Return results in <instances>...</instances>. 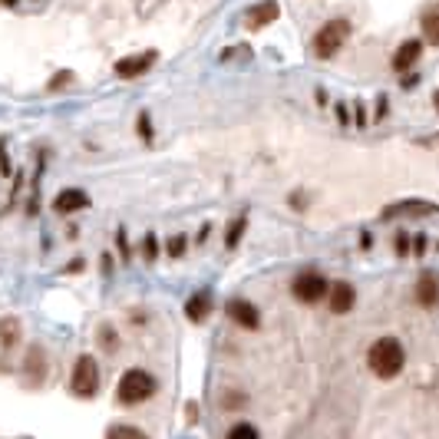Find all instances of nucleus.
Listing matches in <instances>:
<instances>
[{
	"label": "nucleus",
	"mask_w": 439,
	"mask_h": 439,
	"mask_svg": "<svg viewBox=\"0 0 439 439\" xmlns=\"http://www.w3.org/2000/svg\"><path fill=\"white\" fill-rule=\"evenodd\" d=\"M367 363H370V370L383 380H390L396 373L403 370V363H406V353H403V344L396 337H380L377 344L370 347L367 353Z\"/></svg>",
	"instance_id": "obj_1"
},
{
	"label": "nucleus",
	"mask_w": 439,
	"mask_h": 439,
	"mask_svg": "<svg viewBox=\"0 0 439 439\" xmlns=\"http://www.w3.org/2000/svg\"><path fill=\"white\" fill-rule=\"evenodd\" d=\"M155 393V377L145 370H126L123 380H119V403L126 406H135V403H145Z\"/></svg>",
	"instance_id": "obj_2"
},
{
	"label": "nucleus",
	"mask_w": 439,
	"mask_h": 439,
	"mask_svg": "<svg viewBox=\"0 0 439 439\" xmlns=\"http://www.w3.org/2000/svg\"><path fill=\"white\" fill-rule=\"evenodd\" d=\"M70 387H73V393L83 396V400L96 396V390H99V367H96V357L83 353V357L73 363V380H70Z\"/></svg>",
	"instance_id": "obj_3"
},
{
	"label": "nucleus",
	"mask_w": 439,
	"mask_h": 439,
	"mask_svg": "<svg viewBox=\"0 0 439 439\" xmlns=\"http://www.w3.org/2000/svg\"><path fill=\"white\" fill-rule=\"evenodd\" d=\"M347 37H350V23L347 20H330V23H324V27L317 30L314 53L317 57H334L337 50L347 43Z\"/></svg>",
	"instance_id": "obj_4"
},
{
	"label": "nucleus",
	"mask_w": 439,
	"mask_h": 439,
	"mask_svg": "<svg viewBox=\"0 0 439 439\" xmlns=\"http://www.w3.org/2000/svg\"><path fill=\"white\" fill-rule=\"evenodd\" d=\"M294 297L297 301H304V304H317L321 297L327 294V281L317 271H304V274H297L294 277Z\"/></svg>",
	"instance_id": "obj_5"
},
{
	"label": "nucleus",
	"mask_w": 439,
	"mask_h": 439,
	"mask_svg": "<svg viewBox=\"0 0 439 439\" xmlns=\"http://www.w3.org/2000/svg\"><path fill=\"white\" fill-rule=\"evenodd\" d=\"M155 60H159V53H155V50H145V53H139V57H123L119 63H116V77H123V79L143 77Z\"/></svg>",
	"instance_id": "obj_6"
},
{
	"label": "nucleus",
	"mask_w": 439,
	"mask_h": 439,
	"mask_svg": "<svg viewBox=\"0 0 439 439\" xmlns=\"http://www.w3.org/2000/svg\"><path fill=\"white\" fill-rule=\"evenodd\" d=\"M353 301H357V294H353V287L347 281H337L334 287H327V307H330V314L353 311Z\"/></svg>",
	"instance_id": "obj_7"
},
{
	"label": "nucleus",
	"mask_w": 439,
	"mask_h": 439,
	"mask_svg": "<svg viewBox=\"0 0 439 439\" xmlns=\"http://www.w3.org/2000/svg\"><path fill=\"white\" fill-rule=\"evenodd\" d=\"M228 317H231V321H235L238 327H248V330H258V324H261L258 307L248 304V301H241V297L228 301Z\"/></svg>",
	"instance_id": "obj_8"
},
{
	"label": "nucleus",
	"mask_w": 439,
	"mask_h": 439,
	"mask_svg": "<svg viewBox=\"0 0 439 439\" xmlns=\"http://www.w3.org/2000/svg\"><path fill=\"white\" fill-rule=\"evenodd\" d=\"M53 209L60 211V215H73V211H83L89 209V195L83 189H63L53 199Z\"/></svg>",
	"instance_id": "obj_9"
},
{
	"label": "nucleus",
	"mask_w": 439,
	"mask_h": 439,
	"mask_svg": "<svg viewBox=\"0 0 439 439\" xmlns=\"http://www.w3.org/2000/svg\"><path fill=\"white\" fill-rule=\"evenodd\" d=\"M23 367H27V383L30 387H40V383H43V377H47V350H43V347L40 344H33L27 350V363H23Z\"/></svg>",
	"instance_id": "obj_10"
},
{
	"label": "nucleus",
	"mask_w": 439,
	"mask_h": 439,
	"mask_svg": "<svg viewBox=\"0 0 439 439\" xmlns=\"http://www.w3.org/2000/svg\"><path fill=\"white\" fill-rule=\"evenodd\" d=\"M277 13H281V7H277L274 0H261V4H255V7L245 13V23H248L251 30H261V27H267V23H274Z\"/></svg>",
	"instance_id": "obj_11"
},
{
	"label": "nucleus",
	"mask_w": 439,
	"mask_h": 439,
	"mask_svg": "<svg viewBox=\"0 0 439 439\" xmlns=\"http://www.w3.org/2000/svg\"><path fill=\"white\" fill-rule=\"evenodd\" d=\"M439 205H433V201H396V205H390V209L383 211L380 218L383 221H393V218H403V215H430V211H436Z\"/></svg>",
	"instance_id": "obj_12"
},
{
	"label": "nucleus",
	"mask_w": 439,
	"mask_h": 439,
	"mask_svg": "<svg viewBox=\"0 0 439 439\" xmlns=\"http://www.w3.org/2000/svg\"><path fill=\"white\" fill-rule=\"evenodd\" d=\"M420 53H423L420 40H406V43H400V47H396V53H393V70H396V73H406V70L420 60Z\"/></svg>",
	"instance_id": "obj_13"
},
{
	"label": "nucleus",
	"mask_w": 439,
	"mask_h": 439,
	"mask_svg": "<svg viewBox=\"0 0 439 439\" xmlns=\"http://www.w3.org/2000/svg\"><path fill=\"white\" fill-rule=\"evenodd\" d=\"M416 301H420L423 307H436L439 304V277L436 274H426L420 277V284H416Z\"/></svg>",
	"instance_id": "obj_14"
},
{
	"label": "nucleus",
	"mask_w": 439,
	"mask_h": 439,
	"mask_svg": "<svg viewBox=\"0 0 439 439\" xmlns=\"http://www.w3.org/2000/svg\"><path fill=\"white\" fill-rule=\"evenodd\" d=\"M209 311H211V294L209 291H199V294H191L189 297V304H185V314H189V321H205L209 317Z\"/></svg>",
	"instance_id": "obj_15"
},
{
	"label": "nucleus",
	"mask_w": 439,
	"mask_h": 439,
	"mask_svg": "<svg viewBox=\"0 0 439 439\" xmlns=\"http://www.w3.org/2000/svg\"><path fill=\"white\" fill-rule=\"evenodd\" d=\"M20 340V321L17 317H0V347H13Z\"/></svg>",
	"instance_id": "obj_16"
},
{
	"label": "nucleus",
	"mask_w": 439,
	"mask_h": 439,
	"mask_svg": "<svg viewBox=\"0 0 439 439\" xmlns=\"http://www.w3.org/2000/svg\"><path fill=\"white\" fill-rule=\"evenodd\" d=\"M423 37L430 40L433 47H439V7H430L426 13H423Z\"/></svg>",
	"instance_id": "obj_17"
},
{
	"label": "nucleus",
	"mask_w": 439,
	"mask_h": 439,
	"mask_svg": "<svg viewBox=\"0 0 439 439\" xmlns=\"http://www.w3.org/2000/svg\"><path fill=\"white\" fill-rule=\"evenodd\" d=\"M106 439H149V436H145L143 430H135V426H126V423H116V426H109Z\"/></svg>",
	"instance_id": "obj_18"
},
{
	"label": "nucleus",
	"mask_w": 439,
	"mask_h": 439,
	"mask_svg": "<svg viewBox=\"0 0 439 439\" xmlns=\"http://www.w3.org/2000/svg\"><path fill=\"white\" fill-rule=\"evenodd\" d=\"M245 225H248V221H245V218H235V221H231L228 238H225V245H228V248H235V245H238V241H241V231H245Z\"/></svg>",
	"instance_id": "obj_19"
},
{
	"label": "nucleus",
	"mask_w": 439,
	"mask_h": 439,
	"mask_svg": "<svg viewBox=\"0 0 439 439\" xmlns=\"http://www.w3.org/2000/svg\"><path fill=\"white\" fill-rule=\"evenodd\" d=\"M228 439H258V430L248 426V423H238V426H231Z\"/></svg>",
	"instance_id": "obj_20"
},
{
	"label": "nucleus",
	"mask_w": 439,
	"mask_h": 439,
	"mask_svg": "<svg viewBox=\"0 0 439 439\" xmlns=\"http://www.w3.org/2000/svg\"><path fill=\"white\" fill-rule=\"evenodd\" d=\"M99 344L109 347V350H116V330L113 327H99Z\"/></svg>",
	"instance_id": "obj_21"
},
{
	"label": "nucleus",
	"mask_w": 439,
	"mask_h": 439,
	"mask_svg": "<svg viewBox=\"0 0 439 439\" xmlns=\"http://www.w3.org/2000/svg\"><path fill=\"white\" fill-rule=\"evenodd\" d=\"M143 251H145V261H155V255H159V245H155V235H145Z\"/></svg>",
	"instance_id": "obj_22"
},
{
	"label": "nucleus",
	"mask_w": 439,
	"mask_h": 439,
	"mask_svg": "<svg viewBox=\"0 0 439 439\" xmlns=\"http://www.w3.org/2000/svg\"><path fill=\"white\" fill-rule=\"evenodd\" d=\"M182 251H185V238L175 235V238L169 241V258H182Z\"/></svg>",
	"instance_id": "obj_23"
},
{
	"label": "nucleus",
	"mask_w": 439,
	"mask_h": 439,
	"mask_svg": "<svg viewBox=\"0 0 439 439\" xmlns=\"http://www.w3.org/2000/svg\"><path fill=\"white\" fill-rule=\"evenodd\" d=\"M139 135H143L145 143H152V126H149V116H139Z\"/></svg>",
	"instance_id": "obj_24"
},
{
	"label": "nucleus",
	"mask_w": 439,
	"mask_h": 439,
	"mask_svg": "<svg viewBox=\"0 0 439 439\" xmlns=\"http://www.w3.org/2000/svg\"><path fill=\"white\" fill-rule=\"evenodd\" d=\"M396 255H400V258L410 255V238H406V235H396Z\"/></svg>",
	"instance_id": "obj_25"
},
{
	"label": "nucleus",
	"mask_w": 439,
	"mask_h": 439,
	"mask_svg": "<svg viewBox=\"0 0 439 439\" xmlns=\"http://www.w3.org/2000/svg\"><path fill=\"white\" fill-rule=\"evenodd\" d=\"M70 83V73H60V79H50V89H60Z\"/></svg>",
	"instance_id": "obj_26"
},
{
	"label": "nucleus",
	"mask_w": 439,
	"mask_h": 439,
	"mask_svg": "<svg viewBox=\"0 0 439 439\" xmlns=\"http://www.w3.org/2000/svg\"><path fill=\"white\" fill-rule=\"evenodd\" d=\"M67 271H70V274H73V271H83V258H73V265H70Z\"/></svg>",
	"instance_id": "obj_27"
},
{
	"label": "nucleus",
	"mask_w": 439,
	"mask_h": 439,
	"mask_svg": "<svg viewBox=\"0 0 439 439\" xmlns=\"http://www.w3.org/2000/svg\"><path fill=\"white\" fill-rule=\"evenodd\" d=\"M4 4H7V7H17V0H4Z\"/></svg>",
	"instance_id": "obj_28"
},
{
	"label": "nucleus",
	"mask_w": 439,
	"mask_h": 439,
	"mask_svg": "<svg viewBox=\"0 0 439 439\" xmlns=\"http://www.w3.org/2000/svg\"><path fill=\"white\" fill-rule=\"evenodd\" d=\"M436 109H439V93H436Z\"/></svg>",
	"instance_id": "obj_29"
}]
</instances>
